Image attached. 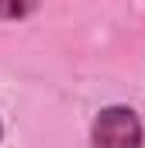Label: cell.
Returning a JSON list of instances; mask_svg holds the SVG:
<instances>
[{"mask_svg":"<svg viewBox=\"0 0 145 148\" xmlns=\"http://www.w3.org/2000/svg\"><path fill=\"white\" fill-rule=\"evenodd\" d=\"M0 138H3V124H0Z\"/></svg>","mask_w":145,"mask_h":148,"instance_id":"cell-3","label":"cell"},{"mask_svg":"<svg viewBox=\"0 0 145 148\" xmlns=\"http://www.w3.org/2000/svg\"><path fill=\"white\" fill-rule=\"evenodd\" d=\"M90 148H145V127L135 107L110 103L93 117Z\"/></svg>","mask_w":145,"mask_h":148,"instance_id":"cell-1","label":"cell"},{"mask_svg":"<svg viewBox=\"0 0 145 148\" xmlns=\"http://www.w3.org/2000/svg\"><path fill=\"white\" fill-rule=\"evenodd\" d=\"M38 0H0V21H24L31 17Z\"/></svg>","mask_w":145,"mask_h":148,"instance_id":"cell-2","label":"cell"}]
</instances>
